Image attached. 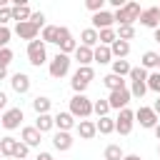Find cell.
I'll list each match as a JSON object with an SVG mask.
<instances>
[{
  "instance_id": "cell-36",
  "label": "cell",
  "mask_w": 160,
  "mask_h": 160,
  "mask_svg": "<svg viewBox=\"0 0 160 160\" xmlns=\"http://www.w3.org/2000/svg\"><path fill=\"white\" fill-rule=\"evenodd\" d=\"M148 90H152V92L160 95V72H158V70L148 75Z\"/></svg>"
},
{
  "instance_id": "cell-47",
  "label": "cell",
  "mask_w": 160,
  "mask_h": 160,
  "mask_svg": "<svg viewBox=\"0 0 160 160\" xmlns=\"http://www.w3.org/2000/svg\"><path fill=\"white\" fill-rule=\"evenodd\" d=\"M35 160H52V155H50V152H38Z\"/></svg>"
},
{
  "instance_id": "cell-41",
  "label": "cell",
  "mask_w": 160,
  "mask_h": 160,
  "mask_svg": "<svg viewBox=\"0 0 160 160\" xmlns=\"http://www.w3.org/2000/svg\"><path fill=\"white\" fill-rule=\"evenodd\" d=\"M10 35H12V32H10V28H8V25H0V50H2V48H8Z\"/></svg>"
},
{
  "instance_id": "cell-22",
  "label": "cell",
  "mask_w": 160,
  "mask_h": 160,
  "mask_svg": "<svg viewBox=\"0 0 160 160\" xmlns=\"http://www.w3.org/2000/svg\"><path fill=\"white\" fill-rule=\"evenodd\" d=\"M80 40H82V45H85V48H95V45L100 42V35H98V30H95V28H85V30L80 32Z\"/></svg>"
},
{
  "instance_id": "cell-10",
  "label": "cell",
  "mask_w": 160,
  "mask_h": 160,
  "mask_svg": "<svg viewBox=\"0 0 160 160\" xmlns=\"http://www.w3.org/2000/svg\"><path fill=\"white\" fill-rule=\"evenodd\" d=\"M130 100H132V95H130V90H128V88H122V90H112V92H110V98H108L110 108H115V110H125Z\"/></svg>"
},
{
  "instance_id": "cell-50",
  "label": "cell",
  "mask_w": 160,
  "mask_h": 160,
  "mask_svg": "<svg viewBox=\"0 0 160 160\" xmlns=\"http://www.w3.org/2000/svg\"><path fill=\"white\" fill-rule=\"evenodd\" d=\"M155 138H158V140H160V122H158V125H155Z\"/></svg>"
},
{
  "instance_id": "cell-44",
  "label": "cell",
  "mask_w": 160,
  "mask_h": 160,
  "mask_svg": "<svg viewBox=\"0 0 160 160\" xmlns=\"http://www.w3.org/2000/svg\"><path fill=\"white\" fill-rule=\"evenodd\" d=\"M30 22H35L38 28H42V25H45V12H32V18H30Z\"/></svg>"
},
{
  "instance_id": "cell-49",
  "label": "cell",
  "mask_w": 160,
  "mask_h": 160,
  "mask_svg": "<svg viewBox=\"0 0 160 160\" xmlns=\"http://www.w3.org/2000/svg\"><path fill=\"white\" fill-rule=\"evenodd\" d=\"M122 160H142V158H140V155H125Z\"/></svg>"
},
{
  "instance_id": "cell-3",
  "label": "cell",
  "mask_w": 160,
  "mask_h": 160,
  "mask_svg": "<svg viewBox=\"0 0 160 160\" xmlns=\"http://www.w3.org/2000/svg\"><path fill=\"white\" fill-rule=\"evenodd\" d=\"M72 118H80V120H85V118H90L92 115V102L85 98V95H72L70 98V110H68Z\"/></svg>"
},
{
  "instance_id": "cell-23",
  "label": "cell",
  "mask_w": 160,
  "mask_h": 160,
  "mask_svg": "<svg viewBox=\"0 0 160 160\" xmlns=\"http://www.w3.org/2000/svg\"><path fill=\"white\" fill-rule=\"evenodd\" d=\"M50 105H52V100H50V98H45V95H38V98L32 100V110H35L38 115H48Z\"/></svg>"
},
{
  "instance_id": "cell-48",
  "label": "cell",
  "mask_w": 160,
  "mask_h": 160,
  "mask_svg": "<svg viewBox=\"0 0 160 160\" xmlns=\"http://www.w3.org/2000/svg\"><path fill=\"white\" fill-rule=\"evenodd\" d=\"M8 78V68H0V80H5Z\"/></svg>"
},
{
  "instance_id": "cell-24",
  "label": "cell",
  "mask_w": 160,
  "mask_h": 160,
  "mask_svg": "<svg viewBox=\"0 0 160 160\" xmlns=\"http://www.w3.org/2000/svg\"><path fill=\"white\" fill-rule=\"evenodd\" d=\"M30 18H32V12H30L28 5H12V20H18V22H28Z\"/></svg>"
},
{
  "instance_id": "cell-38",
  "label": "cell",
  "mask_w": 160,
  "mask_h": 160,
  "mask_svg": "<svg viewBox=\"0 0 160 160\" xmlns=\"http://www.w3.org/2000/svg\"><path fill=\"white\" fill-rule=\"evenodd\" d=\"M118 38H120V40H125V42H128V40H132V38H135V28H132V25H122V28L118 30Z\"/></svg>"
},
{
  "instance_id": "cell-13",
  "label": "cell",
  "mask_w": 160,
  "mask_h": 160,
  "mask_svg": "<svg viewBox=\"0 0 160 160\" xmlns=\"http://www.w3.org/2000/svg\"><path fill=\"white\" fill-rule=\"evenodd\" d=\"M140 25L158 30V28H160V10H158V8H148V10H142V15H140Z\"/></svg>"
},
{
  "instance_id": "cell-20",
  "label": "cell",
  "mask_w": 160,
  "mask_h": 160,
  "mask_svg": "<svg viewBox=\"0 0 160 160\" xmlns=\"http://www.w3.org/2000/svg\"><path fill=\"white\" fill-rule=\"evenodd\" d=\"M75 60L80 62V68H82V65H90V62L95 60V52H92V48L78 45V50H75Z\"/></svg>"
},
{
  "instance_id": "cell-6",
  "label": "cell",
  "mask_w": 160,
  "mask_h": 160,
  "mask_svg": "<svg viewBox=\"0 0 160 160\" xmlns=\"http://www.w3.org/2000/svg\"><path fill=\"white\" fill-rule=\"evenodd\" d=\"M55 45H58L60 52H65V55H70V52L78 50V42H75V38H72V32H70L68 28H58V42H55Z\"/></svg>"
},
{
  "instance_id": "cell-55",
  "label": "cell",
  "mask_w": 160,
  "mask_h": 160,
  "mask_svg": "<svg viewBox=\"0 0 160 160\" xmlns=\"http://www.w3.org/2000/svg\"><path fill=\"white\" fill-rule=\"evenodd\" d=\"M8 160H15V158H8Z\"/></svg>"
},
{
  "instance_id": "cell-12",
  "label": "cell",
  "mask_w": 160,
  "mask_h": 160,
  "mask_svg": "<svg viewBox=\"0 0 160 160\" xmlns=\"http://www.w3.org/2000/svg\"><path fill=\"white\" fill-rule=\"evenodd\" d=\"M112 22H115V15L108 12V10H100V12L92 15V28L95 30H108V28H112Z\"/></svg>"
},
{
  "instance_id": "cell-4",
  "label": "cell",
  "mask_w": 160,
  "mask_h": 160,
  "mask_svg": "<svg viewBox=\"0 0 160 160\" xmlns=\"http://www.w3.org/2000/svg\"><path fill=\"white\" fill-rule=\"evenodd\" d=\"M28 60H30V65H35V68H40V65L48 62V50H45V42H42V40L28 42Z\"/></svg>"
},
{
  "instance_id": "cell-11",
  "label": "cell",
  "mask_w": 160,
  "mask_h": 160,
  "mask_svg": "<svg viewBox=\"0 0 160 160\" xmlns=\"http://www.w3.org/2000/svg\"><path fill=\"white\" fill-rule=\"evenodd\" d=\"M20 122H22V110L20 108H8L2 112V128L5 130H15V128H20Z\"/></svg>"
},
{
  "instance_id": "cell-42",
  "label": "cell",
  "mask_w": 160,
  "mask_h": 160,
  "mask_svg": "<svg viewBox=\"0 0 160 160\" xmlns=\"http://www.w3.org/2000/svg\"><path fill=\"white\" fill-rule=\"evenodd\" d=\"M28 152H30V148L25 145V142H18V148H15V160H22V158H28Z\"/></svg>"
},
{
  "instance_id": "cell-53",
  "label": "cell",
  "mask_w": 160,
  "mask_h": 160,
  "mask_svg": "<svg viewBox=\"0 0 160 160\" xmlns=\"http://www.w3.org/2000/svg\"><path fill=\"white\" fill-rule=\"evenodd\" d=\"M0 125H2V115H0Z\"/></svg>"
},
{
  "instance_id": "cell-5",
  "label": "cell",
  "mask_w": 160,
  "mask_h": 160,
  "mask_svg": "<svg viewBox=\"0 0 160 160\" xmlns=\"http://www.w3.org/2000/svg\"><path fill=\"white\" fill-rule=\"evenodd\" d=\"M70 55H65V52H58L52 60H50V78H65L68 72H70Z\"/></svg>"
},
{
  "instance_id": "cell-8",
  "label": "cell",
  "mask_w": 160,
  "mask_h": 160,
  "mask_svg": "<svg viewBox=\"0 0 160 160\" xmlns=\"http://www.w3.org/2000/svg\"><path fill=\"white\" fill-rule=\"evenodd\" d=\"M135 120L140 122V128H152L155 130V125H158V115H155V110L152 108H145V105H140L138 108V112H135Z\"/></svg>"
},
{
  "instance_id": "cell-7",
  "label": "cell",
  "mask_w": 160,
  "mask_h": 160,
  "mask_svg": "<svg viewBox=\"0 0 160 160\" xmlns=\"http://www.w3.org/2000/svg\"><path fill=\"white\" fill-rule=\"evenodd\" d=\"M132 122H135V112H132L130 108H125V110H120V115L115 118V130H118L120 135H130Z\"/></svg>"
},
{
  "instance_id": "cell-35",
  "label": "cell",
  "mask_w": 160,
  "mask_h": 160,
  "mask_svg": "<svg viewBox=\"0 0 160 160\" xmlns=\"http://www.w3.org/2000/svg\"><path fill=\"white\" fill-rule=\"evenodd\" d=\"M130 82H148V70L145 68H132L130 70Z\"/></svg>"
},
{
  "instance_id": "cell-31",
  "label": "cell",
  "mask_w": 160,
  "mask_h": 160,
  "mask_svg": "<svg viewBox=\"0 0 160 160\" xmlns=\"http://www.w3.org/2000/svg\"><path fill=\"white\" fill-rule=\"evenodd\" d=\"M58 28L60 25H45L42 28V42H58Z\"/></svg>"
},
{
  "instance_id": "cell-45",
  "label": "cell",
  "mask_w": 160,
  "mask_h": 160,
  "mask_svg": "<svg viewBox=\"0 0 160 160\" xmlns=\"http://www.w3.org/2000/svg\"><path fill=\"white\" fill-rule=\"evenodd\" d=\"M5 108H8V95L0 90V110H5Z\"/></svg>"
},
{
  "instance_id": "cell-21",
  "label": "cell",
  "mask_w": 160,
  "mask_h": 160,
  "mask_svg": "<svg viewBox=\"0 0 160 160\" xmlns=\"http://www.w3.org/2000/svg\"><path fill=\"white\" fill-rule=\"evenodd\" d=\"M18 142H20V140H15V138H10V135L0 138V152H2V158H12V155H15Z\"/></svg>"
},
{
  "instance_id": "cell-25",
  "label": "cell",
  "mask_w": 160,
  "mask_h": 160,
  "mask_svg": "<svg viewBox=\"0 0 160 160\" xmlns=\"http://www.w3.org/2000/svg\"><path fill=\"white\" fill-rule=\"evenodd\" d=\"M102 85H105V88L112 92V90H122V88H125V80L110 72V75H105V78H102Z\"/></svg>"
},
{
  "instance_id": "cell-51",
  "label": "cell",
  "mask_w": 160,
  "mask_h": 160,
  "mask_svg": "<svg viewBox=\"0 0 160 160\" xmlns=\"http://www.w3.org/2000/svg\"><path fill=\"white\" fill-rule=\"evenodd\" d=\"M155 40H158V42H160V28H158V30H155Z\"/></svg>"
},
{
  "instance_id": "cell-34",
  "label": "cell",
  "mask_w": 160,
  "mask_h": 160,
  "mask_svg": "<svg viewBox=\"0 0 160 160\" xmlns=\"http://www.w3.org/2000/svg\"><path fill=\"white\" fill-rule=\"evenodd\" d=\"M92 112H95L98 118H105V115L110 112V102H108V100H95V102H92Z\"/></svg>"
},
{
  "instance_id": "cell-32",
  "label": "cell",
  "mask_w": 160,
  "mask_h": 160,
  "mask_svg": "<svg viewBox=\"0 0 160 160\" xmlns=\"http://www.w3.org/2000/svg\"><path fill=\"white\" fill-rule=\"evenodd\" d=\"M98 35H100V45H108V48L118 40V32H115L112 28H108V30H98Z\"/></svg>"
},
{
  "instance_id": "cell-56",
  "label": "cell",
  "mask_w": 160,
  "mask_h": 160,
  "mask_svg": "<svg viewBox=\"0 0 160 160\" xmlns=\"http://www.w3.org/2000/svg\"><path fill=\"white\" fill-rule=\"evenodd\" d=\"M0 158H2V152H0Z\"/></svg>"
},
{
  "instance_id": "cell-30",
  "label": "cell",
  "mask_w": 160,
  "mask_h": 160,
  "mask_svg": "<svg viewBox=\"0 0 160 160\" xmlns=\"http://www.w3.org/2000/svg\"><path fill=\"white\" fill-rule=\"evenodd\" d=\"M130 62L128 60H112V75H118V78H122V75H130Z\"/></svg>"
},
{
  "instance_id": "cell-40",
  "label": "cell",
  "mask_w": 160,
  "mask_h": 160,
  "mask_svg": "<svg viewBox=\"0 0 160 160\" xmlns=\"http://www.w3.org/2000/svg\"><path fill=\"white\" fill-rule=\"evenodd\" d=\"M10 62H12V50L10 48H2L0 50V68H8Z\"/></svg>"
},
{
  "instance_id": "cell-2",
  "label": "cell",
  "mask_w": 160,
  "mask_h": 160,
  "mask_svg": "<svg viewBox=\"0 0 160 160\" xmlns=\"http://www.w3.org/2000/svg\"><path fill=\"white\" fill-rule=\"evenodd\" d=\"M112 15H115V22H120V28H122V25H132L135 20H140L142 10H140V2H125V8L115 10Z\"/></svg>"
},
{
  "instance_id": "cell-18",
  "label": "cell",
  "mask_w": 160,
  "mask_h": 160,
  "mask_svg": "<svg viewBox=\"0 0 160 160\" xmlns=\"http://www.w3.org/2000/svg\"><path fill=\"white\" fill-rule=\"evenodd\" d=\"M40 135H42V132H38V128H35V125H28V128H22V142H25L28 148H35V145H40Z\"/></svg>"
},
{
  "instance_id": "cell-27",
  "label": "cell",
  "mask_w": 160,
  "mask_h": 160,
  "mask_svg": "<svg viewBox=\"0 0 160 160\" xmlns=\"http://www.w3.org/2000/svg\"><path fill=\"white\" fill-rule=\"evenodd\" d=\"M92 52H95V60H98L100 65H105V62H112V52H110V48H108V45H98Z\"/></svg>"
},
{
  "instance_id": "cell-15",
  "label": "cell",
  "mask_w": 160,
  "mask_h": 160,
  "mask_svg": "<svg viewBox=\"0 0 160 160\" xmlns=\"http://www.w3.org/2000/svg\"><path fill=\"white\" fill-rule=\"evenodd\" d=\"M52 148H55V150H60V152L70 150V148H72V135H70V132L58 130V132L52 135Z\"/></svg>"
},
{
  "instance_id": "cell-1",
  "label": "cell",
  "mask_w": 160,
  "mask_h": 160,
  "mask_svg": "<svg viewBox=\"0 0 160 160\" xmlns=\"http://www.w3.org/2000/svg\"><path fill=\"white\" fill-rule=\"evenodd\" d=\"M92 78H95V70H92L90 65L78 68V70H75V75H72V80H70V85H72L75 95H85V90H88V85H90V80H92Z\"/></svg>"
},
{
  "instance_id": "cell-54",
  "label": "cell",
  "mask_w": 160,
  "mask_h": 160,
  "mask_svg": "<svg viewBox=\"0 0 160 160\" xmlns=\"http://www.w3.org/2000/svg\"><path fill=\"white\" fill-rule=\"evenodd\" d=\"M158 72H160V62H158Z\"/></svg>"
},
{
  "instance_id": "cell-52",
  "label": "cell",
  "mask_w": 160,
  "mask_h": 160,
  "mask_svg": "<svg viewBox=\"0 0 160 160\" xmlns=\"http://www.w3.org/2000/svg\"><path fill=\"white\" fill-rule=\"evenodd\" d=\"M158 155H160V145H158Z\"/></svg>"
},
{
  "instance_id": "cell-29",
  "label": "cell",
  "mask_w": 160,
  "mask_h": 160,
  "mask_svg": "<svg viewBox=\"0 0 160 160\" xmlns=\"http://www.w3.org/2000/svg\"><path fill=\"white\" fill-rule=\"evenodd\" d=\"M158 62H160V55L152 50L142 52V58H140V68H158Z\"/></svg>"
},
{
  "instance_id": "cell-39",
  "label": "cell",
  "mask_w": 160,
  "mask_h": 160,
  "mask_svg": "<svg viewBox=\"0 0 160 160\" xmlns=\"http://www.w3.org/2000/svg\"><path fill=\"white\" fill-rule=\"evenodd\" d=\"M105 2H108V0H85V8L95 15V12H100V10L105 8Z\"/></svg>"
},
{
  "instance_id": "cell-14",
  "label": "cell",
  "mask_w": 160,
  "mask_h": 160,
  "mask_svg": "<svg viewBox=\"0 0 160 160\" xmlns=\"http://www.w3.org/2000/svg\"><path fill=\"white\" fill-rule=\"evenodd\" d=\"M10 85H12V90H15L18 95H25V92L30 90V75H25V72H15V75L10 78Z\"/></svg>"
},
{
  "instance_id": "cell-28",
  "label": "cell",
  "mask_w": 160,
  "mask_h": 160,
  "mask_svg": "<svg viewBox=\"0 0 160 160\" xmlns=\"http://www.w3.org/2000/svg\"><path fill=\"white\" fill-rule=\"evenodd\" d=\"M35 128H38V132H48V130L55 128V118H50V115H38Z\"/></svg>"
},
{
  "instance_id": "cell-46",
  "label": "cell",
  "mask_w": 160,
  "mask_h": 160,
  "mask_svg": "<svg viewBox=\"0 0 160 160\" xmlns=\"http://www.w3.org/2000/svg\"><path fill=\"white\" fill-rule=\"evenodd\" d=\"M152 110H155V115H158V118H160V95H158V100H155V102H152Z\"/></svg>"
},
{
  "instance_id": "cell-9",
  "label": "cell",
  "mask_w": 160,
  "mask_h": 160,
  "mask_svg": "<svg viewBox=\"0 0 160 160\" xmlns=\"http://www.w3.org/2000/svg\"><path fill=\"white\" fill-rule=\"evenodd\" d=\"M38 32H40V28L35 25V22H18L15 25V35L20 38V40H28V42H32V40H38Z\"/></svg>"
},
{
  "instance_id": "cell-33",
  "label": "cell",
  "mask_w": 160,
  "mask_h": 160,
  "mask_svg": "<svg viewBox=\"0 0 160 160\" xmlns=\"http://www.w3.org/2000/svg\"><path fill=\"white\" fill-rule=\"evenodd\" d=\"M122 158H125V152H122L120 145H108L105 148V160H122Z\"/></svg>"
},
{
  "instance_id": "cell-37",
  "label": "cell",
  "mask_w": 160,
  "mask_h": 160,
  "mask_svg": "<svg viewBox=\"0 0 160 160\" xmlns=\"http://www.w3.org/2000/svg\"><path fill=\"white\" fill-rule=\"evenodd\" d=\"M145 92H148V82H132V85H130V95H132V98H140V100H142Z\"/></svg>"
},
{
  "instance_id": "cell-19",
  "label": "cell",
  "mask_w": 160,
  "mask_h": 160,
  "mask_svg": "<svg viewBox=\"0 0 160 160\" xmlns=\"http://www.w3.org/2000/svg\"><path fill=\"white\" fill-rule=\"evenodd\" d=\"M110 52H112V58H118V60H125L128 58V52H130V42H125V40H115L112 45H110Z\"/></svg>"
},
{
  "instance_id": "cell-16",
  "label": "cell",
  "mask_w": 160,
  "mask_h": 160,
  "mask_svg": "<svg viewBox=\"0 0 160 160\" xmlns=\"http://www.w3.org/2000/svg\"><path fill=\"white\" fill-rule=\"evenodd\" d=\"M78 135H80L82 140H92V138L98 135V125H95L92 120H80V122H78Z\"/></svg>"
},
{
  "instance_id": "cell-17",
  "label": "cell",
  "mask_w": 160,
  "mask_h": 160,
  "mask_svg": "<svg viewBox=\"0 0 160 160\" xmlns=\"http://www.w3.org/2000/svg\"><path fill=\"white\" fill-rule=\"evenodd\" d=\"M55 128L62 130V132H70V130L75 128V118H72L70 112H58V115H55Z\"/></svg>"
},
{
  "instance_id": "cell-26",
  "label": "cell",
  "mask_w": 160,
  "mask_h": 160,
  "mask_svg": "<svg viewBox=\"0 0 160 160\" xmlns=\"http://www.w3.org/2000/svg\"><path fill=\"white\" fill-rule=\"evenodd\" d=\"M95 125H98V132H100V135H110V132H115V118H108V115H105V118H100Z\"/></svg>"
},
{
  "instance_id": "cell-43",
  "label": "cell",
  "mask_w": 160,
  "mask_h": 160,
  "mask_svg": "<svg viewBox=\"0 0 160 160\" xmlns=\"http://www.w3.org/2000/svg\"><path fill=\"white\" fill-rule=\"evenodd\" d=\"M8 20H12V8H0V25H8Z\"/></svg>"
},
{
  "instance_id": "cell-57",
  "label": "cell",
  "mask_w": 160,
  "mask_h": 160,
  "mask_svg": "<svg viewBox=\"0 0 160 160\" xmlns=\"http://www.w3.org/2000/svg\"><path fill=\"white\" fill-rule=\"evenodd\" d=\"M158 10H160V8H158Z\"/></svg>"
}]
</instances>
